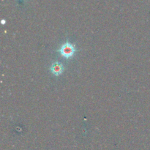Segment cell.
<instances>
[{
	"mask_svg": "<svg viewBox=\"0 0 150 150\" xmlns=\"http://www.w3.org/2000/svg\"><path fill=\"white\" fill-rule=\"evenodd\" d=\"M76 52V48L73 44L67 42L62 45L59 49V53L63 57L66 59H70L74 55Z\"/></svg>",
	"mask_w": 150,
	"mask_h": 150,
	"instance_id": "6da1fadb",
	"label": "cell"
},
{
	"mask_svg": "<svg viewBox=\"0 0 150 150\" xmlns=\"http://www.w3.org/2000/svg\"><path fill=\"white\" fill-rule=\"evenodd\" d=\"M64 70V67H63L62 64L59 62H55L54 64H52L51 67V71L53 74H54L55 76H58L60 74H62Z\"/></svg>",
	"mask_w": 150,
	"mask_h": 150,
	"instance_id": "7a4b0ae2",
	"label": "cell"
}]
</instances>
